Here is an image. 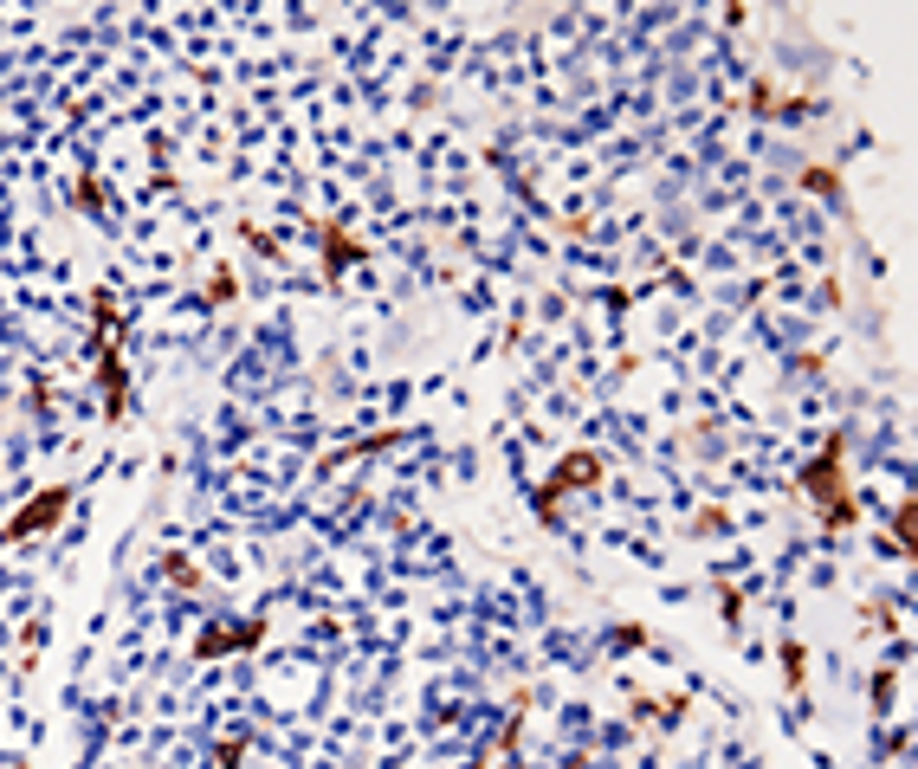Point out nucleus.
Masks as SVG:
<instances>
[{"label":"nucleus","instance_id":"15","mask_svg":"<svg viewBox=\"0 0 918 769\" xmlns=\"http://www.w3.org/2000/svg\"><path fill=\"white\" fill-rule=\"evenodd\" d=\"M777 659H783V685H789V692H802V685H808V646H802V641H783V653H777Z\"/></svg>","mask_w":918,"mask_h":769},{"label":"nucleus","instance_id":"10","mask_svg":"<svg viewBox=\"0 0 918 769\" xmlns=\"http://www.w3.org/2000/svg\"><path fill=\"white\" fill-rule=\"evenodd\" d=\"M72 207H78L85 220H104V207H111L104 181H98V175H78V181H72Z\"/></svg>","mask_w":918,"mask_h":769},{"label":"nucleus","instance_id":"8","mask_svg":"<svg viewBox=\"0 0 918 769\" xmlns=\"http://www.w3.org/2000/svg\"><path fill=\"white\" fill-rule=\"evenodd\" d=\"M407 440V427H389V433H369V440H350L343 453H330L324 459V472H337V466H350V459H369V453H389V446H401Z\"/></svg>","mask_w":918,"mask_h":769},{"label":"nucleus","instance_id":"6","mask_svg":"<svg viewBox=\"0 0 918 769\" xmlns=\"http://www.w3.org/2000/svg\"><path fill=\"white\" fill-rule=\"evenodd\" d=\"M317 247H324V278H343L350 265H363V259H369V247H363L343 220H324V227H317Z\"/></svg>","mask_w":918,"mask_h":769},{"label":"nucleus","instance_id":"20","mask_svg":"<svg viewBox=\"0 0 918 769\" xmlns=\"http://www.w3.org/2000/svg\"><path fill=\"white\" fill-rule=\"evenodd\" d=\"M240 240H247V247H253V253H260V259H278V240H272V234H265L260 220H240Z\"/></svg>","mask_w":918,"mask_h":769},{"label":"nucleus","instance_id":"12","mask_svg":"<svg viewBox=\"0 0 918 769\" xmlns=\"http://www.w3.org/2000/svg\"><path fill=\"white\" fill-rule=\"evenodd\" d=\"M91 330H98V337H117V330H124V311H117L111 285H98V291H91Z\"/></svg>","mask_w":918,"mask_h":769},{"label":"nucleus","instance_id":"21","mask_svg":"<svg viewBox=\"0 0 918 769\" xmlns=\"http://www.w3.org/2000/svg\"><path fill=\"white\" fill-rule=\"evenodd\" d=\"M725 524H731V517L718 512V505H705V512L692 517V537H718V530H725Z\"/></svg>","mask_w":918,"mask_h":769},{"label":"nucleus","instance_id":"23","mask_svg":"<svg viewBox=\"0 0 918 769\" xmlns=\"http://www.w3.org/2000/svg\"><path fill=\"white\" fill-rule=\"evenodd\" d=\"M718 608H725V621H731V628L744 621V595H738V589H718Z\"/></svg>","mask_w":918,"mask_h":769},{"label":"nucleus","instance_id":"2","mask_svg":"<svg viewBox=\"0 0 918 769\" xmlns=\"http://www.w3.org/2000/svg\"><path fill=\"white\" fill-rule=\"evenodd\" d=\"M602 472H608V459H602V453H582V446H576V453H563V459H556V472L530 492L537 524H543V530H563V499H569V492H589Z\"/></svg>","mask_w":918,"mask_h":769},{"label":"nucleus","instance_id":"19","mask_svg":"<svg viewBox=\"0 0 918 769\" xmlns=\"http://www.w3.org/2000/svg\"><path fill=\"white\" fill-rule=\"evenodd\" d=\"M893 685H900V672H893V666H880V672H873V711H880V718L893 711Z\"/></svg>","mask_w":918,"mask_h":769},{"label":"nucleus","instance_id":"3","mask_svg":"<svg viewBox=\"0 0 918 769\" xmlns=\"http://www.w3.org/2000/svg\"><path fill=\"white\" fill-rule=\"evenodd\" d=\"M91 356H98V388H104V420L124 427L130 420V369H124V330L98 337L91 330Z\"/></svg>","mask_w":918,"mask_h":769},{"label":"nucleus","instance_id":"11","mask_svg":"<svg viewBox=\"0 0 918 769\" xmlns=\"http://www.w3.org/2000/svg\"><path fill=\"white\" fill-rule=\"evenodd\" d=\"M162 582H175L181 595H194V589H201V563L181 556V550H162Z\"/></svg>","mask_w":918,"mask_h":769},{"label":"nucleus","instance_id":"22","mask_svg":"<svg viewBox=\"0 0 918 769\" xmlns=\"http://www.w3.org/2000/svg\"><path fill=\"white\" fill-rule=\"evenodd\" d=\"M26 401H33V414L46 420V407H52V382H46V376H33V388H26Z\"/></svg>","mask_w":918,"mask_h":769},{"label":"nucleus","instance_id":"13","mask_svg":"<svg viewBox=\"0 0 918 769\" xmlns=\"http://www.w3.org/2000/svg\"><path fill=\"white\" fill-rule=\"evenodd\" d=\"M686 705H692V692H672V698H634V718L672 724V718H686Z\"/></svg>","mask_w":918,"mask_h":769},{"label":"nucleus","instance_id":"24","mask_svg":"<svg viewBox=\"0 0 918 769\" xmlns=\"http://www.w3.org/2000/svg\"><path fill=\"white\" fill-rule=\"evenodd\" d=\"M641 641H647V628H628V621L615 628V646H641Z\"/></svg>","mask_w":918,"mask_h":769},{"label":"nucleus","instance_id":"7","mask_svg":"<svg viewBox=\"0 0 918 769\" xmlns=\"http://www.w3.org/2000/svg\"><path fill=\"white\" fill-rule=\"evenodd\" d=\"M525 705L530 698H512V711H505V724H499V738L473 757V769H518V738H525Z\"/></svg>","mask_w":918,"mask_h":769},{"label":"nucleus","instance_id":"17","mask_svg":"<svg viewBox=\"0 0 918 769\" xmlns=\"http://www.w3.org/2000/svg\"><path fill=\"white\" fill-rule=\"evenodd\" d=\"M751 117H777V78H751Z\"/></svg>","mask_w":918,"mask_h":769},{"label":"nucleus","instance_id":"4","mask_svg":"<svg viewBox=\"0 0 918 769\" xmlns=\"http://www.w3.org/2000/svg\"><path fill=\"white\" fill-rule=\"evenodd\" d=\"M65 512H72V486H46V492H33L20 512L0 524V543H33L39 530H52Z\"/></svg>","mask_w":918,"mask_h":769},{"label":"nucleus","instance_id":"16","mask_svg":"<svg viewBox=\"0 0 918 769\" xmlns=\"http://www.w3.org/2000/svg\"><path fill=\"white\" fill-rule=\"evenodd\" d=\"M201 298H208V304H234V298H240V278H234V265H221V272L201 285Z\"/></svg>","mask_w":918,"mask_h":769},{"label":"nucleus","instance_id":"18","mask_svg":"<svg viewBox=\"0 0 918 769\" xmlns=\"http://www.w3.org/2000/svg\"><path fill=\"white\" fill-rule=\"evenodd\" d=\"M247 757H253V738H227V744L214 751V764L221 769H247Z\"/></svg>","mask_w":918,"mask_h":769},{"label":"nucleus","instance_id":"1","mask_svg":"<svg viewBox=\"0 0 918 769\" xmlns=\"http://www.w3.org/2000/svg\"><path fill=\"white\" fill-rule=\"evenodd\" d=\"M841 459H847V433H828L821 440V453L802 466V492L815 499V512H821V530H854V499H847V486H841Z\"/></svg>","mask_w":918,"mask_h":769},{"label":"nucleus","instance_id":"9","mask_svg":"<svg viewBox=\"0 0 918 769\" xmlns=\"http://www.w3.org/2000/svg\"><path fill=\"white\" fill-rule=\"evenodd\" d=\"M795 181H802L808 194H821V201H834V207H847V188H841V175H834L828 162H802V168H795Z\"/></svg>","mask_w":918,"mask_h":769},{"label":"nucleus","instance_id":"14","mask_svg":"<svg viewBox=\"0 0 918 769\" xmlns=\"http://www.w3.org/2000/svg\"><path fill=\"white\" fill-rule=\"evenodd\" d=\"M886 543H893L900 556H913V550H918V505H913V499H900V512H893V537H886Z\"/></svg>","mask_w":918,"mask_h":769},{"label":"nucleus","instance_id":"5","mask_svg":"<svg viewBox=\"0 0 918 769\" xmlns=\"http://www.w3.org/2000/svg\"><path fill=\"white\" fill-rule=\"evenodd\" d=\"M265 634H272L265 615H247V621H208V628L194 634V659H234V653H253V646H265Z\"/></svg>","mask_w":918,"mask_h":769}]
</instances>
